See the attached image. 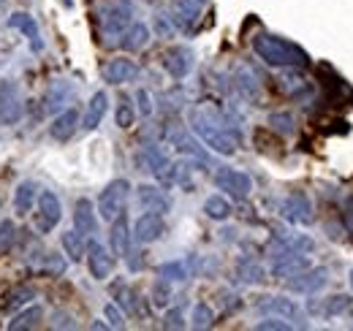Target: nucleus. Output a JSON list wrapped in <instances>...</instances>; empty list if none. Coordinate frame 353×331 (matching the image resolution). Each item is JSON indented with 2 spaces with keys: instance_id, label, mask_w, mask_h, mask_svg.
I'll list each match as a JSON object with an SVG mask.
<instances>
[{
  "instance_id": "1",
  "label": "nucleus",
  "mask_w": 353,
  "mask_h": 331,
  "mask_svg": "<svg viewBox=\"0 0 353 331\" xmlns=\"http://www.w3.org/2000/svg\"><path fill=\"white\" fill-rule=\"evenodd\" d=\"M190 128L210 150H215L221 155H234L239 150V130L228 123V117L212 103H201L193 109Z\"/></svg>"
},
{
  "instance_id": "2",
  "label": "nucleus",
  "mask_w": 353,
  "mask_h": 331,
  "mask_svg": "<svg viewBox=\"0 0 353 331\" xmlns=\"http://www.w3.org/2000/svg\"><path fill=\"white\" fill-rule=\"evenodd\" d=\"M253 52L272 68H305L310 63L307 52L302 46L272 33H259L253 39Z\"/></svg>"
},
{
  "instance_id": "3",
  "label": "nucleus",
  "mask_w": 353,
  "mask_h": 331,
  "mask_svg": "<svg viewBox=\"0 0 353 331\" xmlns=\"http://www.w3.org/2000/svg\"><path fill=\"white\" fill-rule=\"evenodd\" d=\"M95 22L101 28V36L120 39L133 25V6L128 0H103L95 6Z\"/></svg>"
},
{
  "instance_id": "4",
  "label": "nucleus",
  "mask_w": 353,
  "mask_h": 331,
  "mask_svg": "<svg viewBox=\"0 0 353 331\" xmlns=\"http://www.w3.org/2000/svg\"><path fill=\"white\" fill-rule=\"evenodd\" d=\"M128 196H131V182H128V179H112V182L101 190V196H98V214H101L106 223L117 220V217L123 214V209H125Z\"/></svg>"
},
{
  "instance_id": "5",
  "label": "nucleus",
  "mask_w": 353,
  "mask_h": 331,
  "mask_svg": "<svg viewBox=\"0 0 353 331\" xmlns=\"http://www.w3.org/2000/svg\"><path fill=\"white\" fill-rule=\"evenodd\" d=\"M63 217V207H60V199L52 193V190H41L39 193V201H36V231L39 234H52V228H57Z\"/></svg>"
},
{
  "instance_id": "6",
  "label": "nucleus",
  "mask_w": 353,
  "mask_h": 331,
  "mask_svg": "<svg viewBox=\"0 0 353 331\" xmlns=\"http://www.w3.org/2000/svg\"><path fill=\"white\" fill-rule=\"evenodd\" d=\"M215 185L221 190H225V196L234 199V201H245L253 190V179L245 171H236V168H218Z\"/></svg>"
},
{
  "instance_id": "7",
  "label": "nucleus",
  "mask_w": 353,
  "mask_h": 331,
  "mask_svg": "<svg viewBox=\"0 0 353 331\" xmlns=\"http://www.w3.org/2000/svg\"><path fill=\"white\" fill-rule=\"evenodd\" d=\"M259 312L283 318V321H296V323L305 321V310L294 299H288V296H264L259 301Z\"/></svg>"
},
{
  "instance_id": "8",
  "label": "nucleus",
  "mask_w": 353,
  "mask_h": 331,
  "mask_svg": "<svg viewBox=\"0 0 353 331\" xmlns=\"http://www.w3.org/2000/svg\"><path fill=\"white\" fill-rule=\"evenodd\" d=\"M22 120V98L14 82H0V125H17Z\"/></svg>"
},
{
  "instance_id": "9",
  "label": "nucleus",
  "mask_w": 353,
  "mask_h": 331,
  "mask_svg": "<svg viewBox=\"0 0 353 331\" xmlns=\"http://www.w3.org/2000/svg\"><path fill=\"white\" fill-rule=\"evenodd\" d=\"M163 231H166L163 214L161 212H144L133 225V239L139 245H152V242H158L163 237Z\"/></svg>"
},
{
  "instance_id": "10",
  "label": "nucleus",
  "mask_w": 353,
  "mask_h": 331,
  "mask_svg": "<svg viewBox=\"0 0 353 331\" xmlns=\"http://www.w3.org/2000/svg\"><path fill=\"white\" fill-rule=\"evenodd\" d=\"M283 217L288 223H296V225H310L312 223V204L305 193H291L285 201H283Z\"/></svg>"
},
{
  "instance_id": "11",
  "label": "nucleus",
  "mask_w": 353,
  "mask_h": 331,
  "mask_svg": "<svg viewBox=\"0 0 353 331\" xmlns=\"http://www.w3.org/2000/svg\"><path fill=\"white\" fill-rule=\"evenodd\" d=\"M305 269H310L307 252H283V255H274V263H272V274L283 280L296 277Z\"/></svg>"
},
{
  "instance_id": "12",
  "label": "nucleus",
  "mask_w": 353,
  "mask_h": 331,
  "mask_svg": "<svg viewBox=\"0 0 353 331\" xmlns=\"http://www.w3.org/2000/svg\"><path fill=\"white\" fill-rule=\"evenodd\" d=\"M163 68H166L169 77L185 79V77L190 74V68H193V52H190L188 46H172V49H166V54H163Z\"/></svg>"
},
{
  "instance_id": "13",
  "label": "nucleus",
  "mask_w": 353,
  "mask_h": 331,
  "mask_svg": "<svg viewBox=\"0 0 353 331\" xmlns=\"http://www.w3.org/2000/svg\"><path fill=\"white\" fill-rule=\"evenodd\" d=\"M88 266H90V274L95 277V280H106L109 274H112V269H114V258H112V252L103 248L101 242H90L88 245Z\"/></svg>"
},
{
  "instance_id": "14",
  "label": "nucleus",
  "mask_w": 353,
  "mask_h": 331,
  "mask_svg": "<svg viewBox=\"0 0 353 331\" xmlns=\"http://www.w3.org/2000/svg\"><path fill=\"white\" fill-rule=\"evenodd\" d=\"M329 283V272L326 269H305L296 277H288V288L294 293H315Z\"/></svg>"
},
{
  "instance_id": "15",
  "label": "nucleus",
  "mask_w": 353,
  "mask_h": 331,
  "mask_svg": "<svg viewBox=\"0 0 353 331\" xmlns=\"http://www.w3.org/2000/svg\"><path fill=\"white\" fill-rule=\"evenodd\" d=\"M136 77H139V66L128 57H117V60H109L103 66V79L109 84H128Z\"/></svg>"
},
{
  "instance_id": "16",
  "label": "nucleus",
  "mask_w": 353,
  "mask_h": 331,
  "mask_svg": "<svg viewBox=\"0 0 353 331\" xmlns=\"http://www.w3.org/2000/svg\"><path fill=\"white\" fill-rule=\"evenodd\" d=\"M8 28H14V30L25 33V36H28V41H30V46H33V52H41V49H44L39 22H36L30 14H25V11H14V14L8 17Z\"/></svg>"
},
{
  "instance_id": "17",
  "label": "nucleus",
  "mask_w": 353,
  "mask_h": 331,
  "mask_svg": "<svg viewBox=\"0 0 353 331\" xmlns=\"http://www.w3.org/2000/svg\"><path fill=\"white\" fill-rule=\"evenodd\" d=\"M351 307H353L351 296H345V293H334V296H326V299H321V301H312V304H310V312L323 315V318H337V315L348 312Z\"/></svg>"
},
{
  "instance_id": "18",
  "label": "nucleus",
  "mask_w": 353,
  "mask_h": 331,
  "mask_svg": "<svg viewBox=\"0 0 353 331\" xmlns=\"http://www.w3.org/2000/svg\"><path fill=\"white\" fill-rule=\"evenodd\" d=\"M82 125L79 120V112L77 109H65V112H60L52 125H49V136L54 139V141H68L74 133H77V128Z\"/></svg>"
},
{
  "instance_id": "19",
  "label": "nucleus",
  "mask_w": 353,
  "mask_h": 331,
  "mask_svg": "<svg viewBox=\"0 0 353 331\" xmlns=\"http://www.w3.org/2000/svg\"><path fill=\"white\" fill-rule=\"evenodd\" d=\"M136 199H139V204L147 209V212H169L172 207V201L166 199V193L163 190H158V188H152V185H141L139 190H136Z\"/></svg>"
},
{
  "instance_id": "20",
  "label": "nucleus",
  "mask_w": 353,
  "mask_h": 331,
  "mask_svg": "<svg viewBox=\"0 0 353 331\" xmlns=\"http://www.w3.org/2000/svg\"><path fill=\"white\" fill-rule=\"evenodd\" d=\"M74 228L82 231L85 237L98 231V220H95V207L90 199H79L74 207Z\"/></svg>"
},
{
  "instance_id": "21",
  "label": "nucleus",
  "mask_w": 353,
  "mask_h": 331,
  "mask_svg": "<svg viewBox=\"0 0 353 331\" xmlns=\"http://www.w3.org/2000/svg\"><path fill=\"white\" fill-rule=\"evenodd\" d=\"M131 231H128V220L120 214L117 220H112V250L114 255L120 258H128L131 255Z\"/></svg>"
},
{
  "instance_id": "22",
  "label": "nucleus",
  "mask_w": 353,
  "mask_h": 331,
  "mask_svg": "<svg viewBox=\"0 0 353 331\" xmlns=\"http://www.w3.org/2000/svg\"><path fill=\"white\" fill-rule=\"evenodd\" d=\"M106 109H109V95L101 90V92H95V95L90 98L88 112H85V117H82V128H85V130H95V128L101 125V120H103Z\"/></svg>"
},
{
  "instance_id": "23",
  "label": "nucleus",
  "mask_w": 353,
  "mask_h": 331,
  "mask_svg": "<svg viewBox=\"0 0 353 331\" xmlns=\"http://www.w3.org/2000/svg\"><path fill=\"white\" fill-rule=\"evenodd\" d=\"M36 201H39V188H36V182H30V179L19 182V188H17V193H14V209H17V214H30L33 207H36Z\"/></svg>"
},
{
  "instance_id": "24",
  "label": "nucleus",
  "mask_w": 353,
  "mask_h": 331,
  "mask_svg": "<svg viewBox=\"0 0 353 331\" xmlns=\"http://www.w3.org/2000/svg\"><path fill=\"white\" fill-rule=\"evenodd\" d=\"M33 296H36V290L30 288V285H11V288L3 293L0 310H3V312H17V310L25 307Z\"/></svg>"
},
{
  "instance_id": "25",
  "label": "nucleus",
  "mask_w": 353,
  "mask_h": 331,
  "mask_svg": "<svg viewBox=\"0 0 353 331\" xmlns=\"http://www.w3.org/2000/svg\"><path fill=\"white\" fill-rule=\"evenodd\" d=\"M150 41V28L144 25V22H133L131 28L120 36V49H125V52H139V49H144Z\"/></svg>"
},
{
  "instance_id": "26",
  "label": "nucleus",
  "mask_w": 353,
  "mask_h": 331,
  "mask_svg": "<svg viewBox=\"0 0 353 331\" xmlns=\"http://www.w3.org/2000/svg\"><path fill=\"white\" fill-rule=\"evenodd\" d=\"M141 158H144V163L147 168L158 177V179H163V182H169L172 179V168H169V158L158 150V147H147L144 152H141Z\"/></svg>"
},
{
  "instance_id": "27",
  "label": "nucleus",
  "mask_w": 353,
  "mask_h": 331,
  "mask_svg": "<svg viewBox=\"0 0 353 331\" xmlns=\"http://www.w3.org/2000/svg\"><path fill=\"white\" fill-rule=\"evenodd\" d=\"M41 321H44V307H39V304H33V307H28V310H22L19 315H14V318L8 321V329H11V331L39 329V326H41Z\"/></svg>"
},
{
  "instance_id": "28",
  "label": "nucleus",
  "mask_w": 353,
  "mask_h": 331,
  "mask_svg": "<svg viewBox=\"0 0 353 331\" xmlns=\"http://www.w3.org/2000/svg\"><path fill=\"white\" fill-rule=\"evenodd\" d=\"M60 245H63L65 255H68L71 261H82V258L88 255V242H85V234H82V231H77V228L65 231V234L60 237Z\"/></svg>"
},
{
  "instance_id": "29",
  "label": "nucleus",
  "mask_w": 353,
  "mask_h": 331,
  "mask_svg": "<svg viewBox=\"0 0 353 331\" xmlns=\"http://www.w3.org/2000/svg\"><path fill=\"white\" fill-rule=\"evenodd\" d=\"M204 212H207V217H212V220H228V217H231V201H228L225 196H210V199L204 201Z\"/></svg>"
},
{
  "instance_id": "30",
  "label": "nucleus",
  "mask_w": 353,
  "mask_h": 331,
  "mask_svg": "<svg viewBox=\"0 0 353 331\" xmlns=\"http://www.w3.org/2000/svg\"><path fill=\"white\" fill-rule=\"evenodd\" d=\"M236 274H239L242 283H261V280H264V269H261L253 258H242V261L236 263Z\"/></svg>"
},
{
  "instance_id": "31",
  "label": "nucleus",
  "mask_w": 353,
  "mask_h": 331,
  "mask_svg": "<svg viewBox=\"0 0 353 331\" xmlns=\"http://www.w3.org/2000/svg\"><path fill=\"white\" fill-rule=\"evenodd\" d=\"M215 323V312L210 304H196L193 307V315H190V326L193 329H210Z\"/></svg>"
},
{
  "instance_id": "32",
  "label": "nucleus",
  "mask_w": 353,
  "mask_h": 331,
  "mask_svg": "<svg viewBox=\"0 0 353 331\" xmlns=\"http://www.w3.org/2000/svg\"><path fill=\"white\" fill-rule=\"evenodd\" d=\"M112 293L117 296V304L125 310V312H136L139 310V301H136V293H133L131 285H125V283H117Z\"/></svg>"
},
{
  "instance_id": "33",
  "label": "nucleus",
  "mask_w": 353,
  "mask_h": 331,
  "mask_svg": "<svg viewBox=\"0 0 353 331\" xmlns=\"http://www.w3.org/2000/svg\"><path fill=\"white\" fill-rule=\"evenodd\" d=\"M14 239H17V225H14L11 220H3V223H0V258L11 252Z\"/></svg>"
},
{
  "instance_id": "34",
  "label": "nucleus",
  "mask_w": 353,
  "mask_h": 331,
  "mask_svg": "<svg viewBox=\"0 0 353 331\" xmlns=\"http://www.w3.org/2000/svg\"><path fill=\"white\" fill-rule=\"evenodd\" d=\"M114 120H117V125L125 130V128H131L133 120H136V112H133V103L131 98H120V103H117V114H114Z\"/></svg>"
},
{
  "instance_id": "35",
  "label": "nucleus",
  "mask_w": 353,
  "mask_h": 331,
  "mask_svg": "<svg viewBox=\"0 0 353 331\" xmlns=\"http://www.w3.org/2000/svg\"><path fill=\"white\" fill-rule=\"evenodd\" d=\"M269 125L274 128V130H280L283 136H291L296 128H294V117L291 114H285V112H280V114H272L269 117Z\"/></svg>"
},
{
  "instance_id": "36",
  "label": "nucleus",
  "mask_w": 353,
  "mask_h": 331,
  "mask_svg": "<svg viewBox=\"0 0 353 331\" xmlns=\"http://www.w3.org/2000/svg\"><path fill=\"white\" fill-rule=\"evenodd\" d=\"M163 280H185L188 272H185V263L182 261H172V263H163L161 272H158Z\"/></svg>"
},
{
  "instance_id": "37",
  "label": "nucleus",
  "mask_w": 353,
  "mask_h": 331,
  "mask_svg": "<svg viewBox=\"0 0 353 331\" xmlns=\"http://www.w3.org/2000/svg\"><path fill=\"white\" fill-rule=\"evenodd\" d=\"M169 296H172V288H169V280H158L155 285H152V301L158 304V307H166L169 304Z\"/></svg>"
},
{
  "instance_id": "38",
  "label": "nucleus",
  "mask_w": 353,
  "mask_h": 331,
  "mask_svg": "<svg viewBox=\"0 0 353 331\" xmlns=\"http://www.w3.org/2000/svg\"><path fill=\"white\" fill-rule=\"evenodd\" d=\"M256 329L259 331H288V329H294L288 321H283V318H266V321H261V323H256Z\"/></svg>"
},
{
  "instance_id": "39",
  "label": "nucleus",
  "mask_w": 353,
  "mask_h": 331,
  "mask_svg": "<svg viewBox=\"0 0 353 331\" xmlns=\"http://www.w3.org/2000/svg\"><path fill=\"white\" fill-rule=\"evenodd\" d=\"M163 326H166V329H182V326H185V318H182V310H179V307H174V310L166 312Z\"/></svg>"
},
{
  "instance_id": "40",
  "label": "nucleus",
  "mask_w": 353,
  "mask_h": 331,
  "mask_svg": "<svg viewBox=\"0 0 353 331\" xmlns=\"http://www.w3.org/2000/svg\"><path fill=\"white\" fill-rule=\"evenodd\" d=\"M103 312H106V318L112 321V326H114V329H123V326H125V318H123V312L117 310V304H106V310H103Z\"/></svg>"
},
{
  "instance_id": "41",
  "label": "nucleus",
  "mask_w": 353,
  "mask_h": 331,
  "mask_svg": "<svg viewBox=\"0 0 353 331\" xmlns=\"http://www.w3.org/2000/svg\"><path fill=\"white\" fill-rule=\"evenodd\" d=\"M136 101H139V109H141V114H144V117H150V114H152L150 92H147V90H139V92H136Z\"/></svg>"
},
{
  "instance_id": "42",
  "label": "nucleus",
  "mask_w": 353,
  "mask_h": 331,
  "mask_svg": "<svg viewBox=\"0 0 353 331\" xmlns=\"http://www.w3.org/2000/svg\"><path fill=\"white\" fill-rule=\"evenodd\" d=\"M343 223L348 225V231L353 234V196H348V199L343 201Z\"/></svg>"
},
{
  "instance_id": "43",
  "label": "nucleus",
  "mask_w": 353,
  "mask_h": 331,
  "mask_svg": "<svg viewBox=\"0 0 353 331\" xmlns=\"http://www.w3.org/2000/svg\"><path fill=\"white\" fill-rule=\"evenodd\" d=\"M351 288H353V269H351Z\"/></svg>"
},
{
  "instance_id": "44",
  "label": "nucleus",
  "mask_w": 353,
  "mask_h": 331,
  "mask_svg": "<svg viewBox=\"0 0 353 331\" xmlns=\"http://www.w3.org/2000/svg\"><path fill=\"white\" fill-rule=\"evenodd\" d=\"M199 3H207V0H199Z\"/></svg>"
}]
</instances>
